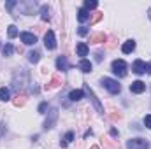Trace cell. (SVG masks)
I'll use <instances>...</instances> for the list:
<instances>
[{
  "mask_svg": "<svg viewBox=\"0 0 151 149\" xmlns=\"http://www.w3.org/2000/svg\"><path fill=\"white\" fill-rule=\"evenodd\" d=\"M106 40H107L106 34H93V35H90V42L91 44H100V42H106Z\"/></svg>",
  "mask_w": 151,
  "mask_h": 149,
  "instance_id": "4fadbf2b",
  "label": "cell"
},
{
  "mask_svg": "<svg viewBox=\"0 0 151 149\" xmlns=\"http://www.w3.org/2000/svg\"><path fill=\"white\" fill-rule=\"evenodd\" d=\"M127 148L128 149H150V144L144 139H130L127 142Z\"/></svg>",
  "mask_w": 151,
  "mask_h": 149,
  "instance_id": "3957f363",
  "label": "cell"
},
{
  "mask_svg": "<svg viewBox=\"0 0 151 149\" xmlns=\"http://www.w3.org/2000/svg\"><path fill=\"white\" fill-rule=\"evenodd\" d=\"M97 5H99V2H97V0H86V2H84V9H86V11L97 9Z\"/></svg>",
  "mask_w": 151,
  "mask_h": 149,
  "instance_id": "603a6c76",
  "label": "cell"
},
{
  "mask_svg": "<svg viewBox=\"0 0 151 149\" xmlns=\"http://www.w3.org/2000/svg\"><path fill=\"white\" fill-rule=\"evenodd\" d=\"M148 16H150V19H151V7L148 9Z\"/></svg>",
  "mask_w": 151,
  "mask_h": 149,
  "instance_id": "e575fe53",
  "label": "cell"
},
{
  "mask_svg": "<svg viewBox=\"0 0 151 149\" xmlns=\"http://www.w3.org/2000/svg\"><path fill=\"white\" fill-rule=\"evenodd\" d=\"M95 60H97V62H102V54H100V53H97V54H95Z\"/></svg>",
  "mask_w": 151,
  "mask_h": 149,
  "instance_id": "4dcf8cb0",
  "label": "cell"
},
{
  "mask_svg": "<svg viewBox=\"0 0 151 149\" xmlns=\"http://www.w3.org/2000/svg\"><path fill=\"white\" fill-rule=\"evenodd\" d=\"M88 18H90V14H88V11H86L84 7L77 11V19H79V23H84V21H86Z\"/></svg>",
  "mask_w": 151,
  "mask_h": 149,
  "instance_id": "e0dca14e",
  "label": "cell"
},
{
  "mask_svg": "<svg viewBox=\"0 0 151 149\" xmlns=\"http://www.w3.org/2000/svg\"><path fill=\"white\" fill-rule=\"evenodd\" d=\"M40 18H42L44 21H47V19L51 18V16H49V7H47V5H42V7H40Z\"/></svg>",
  "mask_w": 151,
  "mask_h": 149,
  "instance_id": "7402d4cb",
  "label": "cell"
},
{
  "mask_svg": "<svg viewBox=\"0 0 151 149\" xmlns=\"http://www.w3.org/2000/svg\"><path fill=\"white\" fill-rule=\"evenodd\" d=\"M134 49H135V40H132V39H130V40H127V42L121 46V51H123L125 54H130Z\"/></svg>",
  "mask_w": 151,
  "mask_h": 149,
  "instance_id": "8fae6325",
  "label": "cell"
},
{
  "mask_svg": "<svg viewBox=\"0 0 151 149\" xmlns=\"http://www.w3.org/2000/svg\"><path fill=\"white\" fill-rule=\"evenodd\" d=\"M102 16H104L102 12H95V14L91 16V19H90V25H95V23H99V21L102 19Z\"/></svg>",
  "mask_w": 151,
  "mask_h": 149,
  "instance_id": "d4e9b609",
  "label": "cell"
},
{
  "mask_svg": "<svg viewBox=\"0 0 151 149\" xmlns=\"http://www.w3.org/2000/svg\"><path fill=\"white\" fill-rule=\"evenodd\" d=\"M56 69L62 70V72H65V70L70 69V65H69V62H67V56H58V58H56Z\"/></svg>",
  "mask_w": 151,
  "mask_h": 149,
  "instance_id": "52a82bcc",
  "label": "cell"
},
{
  "mask_svg": "<svg viewBox=\"0 0 151 149\" xmlns=\"http://www.w3.org/2000/svg\"><path fill=\"white\" fill-rule=\"evenodd\" d=\"M62 84V75H55L47 84H46V90H55V88H58Z\"/></svg>",
  "mask_w": 151,
  "mask_h": 149,
  "instance_id": "7c38bea8",
  "label": "cell"
},
{
  "mask_svg": "<svg viewBox=\"0 0 151 149\" xmlns=\"http://www.w3.org/2000/svg\"><path fill=\"white\" fill-rule=\"evenodd\" d=\"M84 93H86V95H88V97H90V100H91V102H93V105H95V107H97V111L100 112V114H104V107H102V104H100V102H99V98H97V97H95V93H93V91H91V90H90V86H88V84H86V86H84Z\"/></svg>",
  "mask_w": 151,
  "mask_h": 149,
  "instance_id": "277c9868",
  "label": "cell"
},
{
  "mask_svg": "<svg viewBox=\"0 0 151 149\" xmlns=\"http://www.w3.org/2000/svg\"><path fill=\"white\" fill-rule=\"evenodd\" d=\"M14 5H16V2H7V4H5V7H7V9H12Z\"/></svg>",
  "mask_w": 151,
  "mask_h": 149,
  "instance_id": "f546056e",
  "label": "cell"
},
{
  "mask_svg": "<svg viewBox=\"0 0 151 149\" xmlns=\"http://www.w3.org/2000/svg\"><path fill=\"white\" fill-rule=\"evenodd\" d=\"M0 100H2V102L11 100V91H9V88H0Z\"/></svg>",
  "mask_w": 151,
  "mask_h": 149,
  "instance_id": "d6986e66",
  "label": "cell"
},
{
  "mask_svg": "<svg viewBox=\"0 0 151 149\" xmlns=\"http://www.w3.org/2000/svg\"><path fill=\"white\" fill-rule=\"evenodd\" d=\"M91 149H99V146H93V148H91Z\"/></svg>",
  "mask_w": 151,
  "mask_h": 149,
  "instance_id": "d590c367",
  "label": "cell"
},
{
  "mask_svg": "<svg viewBox=\"0 0 151 149\" xmlns=\"http://www.w3.org/2000/svg\"><path fill=\"white\" fill-rule=\"evenodd\" d=\"M132 70H134L137 75L144 74V72H146V63H144L142 60H135V62H134V65H132Z\"/></svg>",
  "mask_w": 151,
  "mask_h": 149,
  "instance_id": "9c48e42d",
  "label": "cell"
},
{
  "mask_svg": "<svg viewBox=\"0 0 151 149\" xmlns=\"http://www.w3.org/2000/svg\"><path fill=\"white\" fill-rule=\"evenodd\" d=\"M111 67H113V72L118 75V77H125V75H127V63H125L123 60H114Z\"/></svg>",
  "mask_w": 151,
  "mask_h": 149,
  "instance_id": "7a4b0ae2",
  "label": "cell"
},
{
  "mask_svg": "<svg viewBox=\"0 0 151 149\" xmlns=\"http://www.w3.org/2000/svg\"><path fill=\"white\" fill-rule=\"evenodd\" d=\"M144 125H146V128H151V114L144 116Z\"/></svg>",
  "mask_w": 151,
  "mask_h": 149,
  "instance_id": "f1b7e54d",
  "label": "cell"
},
{
  "mask_svg": "<svg viewBox=\"0 0 151 149\" xmlns=\"http://www.w3.org/2000/svg\"><path fill=\"white\" fill-rule=\"evenodd\" d=\"M12 104H14L16 107H21V105H25V104H27V95H18V97L12 100Z\"/></svg>",
  "mask_w": 151,
  "mask_h": 149,
  "instance_id": "ac0fdd59",
  "label": "cell"
},
{
  "mask_svg": "<svg viewBox=\"0 0 151 149\" xmlns=\"http://www.w3.org/2000/svg\"><path fill=\"white\" fill-rule=\"evenodd\" d=\"M2 53H4V56H11V54L14 53V47H12V44H5V47L2 49Z\"/></svg>",
  "mask_w": 151,
  "mask_h": 149,
  "instance_id": "cb8c5ba5",
  "label": "cell"
},
{
  "mask_svg": "<svg viewBox=\"0 0 151 149\" xmlns=\"http://www.w3.org/2000/svg\"><path fill=\"white\" fill-rule=\"evenodd\" d=\"M130 91H132V93H135V95H139V93L146 91V84H144L142 81H135V82H132V84H130Z\"/></svg>",
  "mask_w": 151,
  "mask_h": 149,
  "instance_id": "ba28073f",
  "label": "cell"
},
{
  "mask_svg": "<svg viewBox=\"0 0 151 149\" xmlns=\"http://www.w3.org/2000/svg\"><path fill=\"white\" fill-rule=\"evenodd\" d=\"M56 119H58V109H51V111H49V116H47L46 121H44V128H46V130L53 128L55 123H56Z\"/></svg>",
  "mask_w": 151,
  "mask_h": 149,
  "instance_id": "5b68a950",
  "label": "cell"
},
{
  "mask_svg": "<svg viewBox=\"0 0 151 149\" xmlns=\"http://www.w3.org/2000/svg\"><path fill=\"white\" fill-rule=\"evenodd\" d=\"M79 69H81L84 74H88V72H91L93 65H91V62H88V60H81V62H79Z\"/></svg>",
  "mask_w": 151,
  "mask_h": 149,
  "instance_id": "9a60e30c",
  "label": "cell"
},
{
  "mask_svg": "<svg viewBox=\"0 0 151 149\" xmlns=\"http://www.w3.org/2000/svg\"><path fill=\"white\" fill-rule=\"evenodd\" d=\"M100 82H102V86H104V88H106L109 93H113V95H118V93L121 91V86L118 84V81H116V79H111V77H104Z\"/></svg>",
  "mask_w": 151,
  "mask_h": 149,
  "instance_id": "6da1fadb",
  "label": "cell"
},
{
  "mask_svg": "<svg viewBox=\"0 0 151 149\" xmlns=\"http://www.w3.org/2000/svg\"><path fill=\"white\" fill-rule=\"evenodd\" d=\"M77 54L84 60V56H88V46L84 44V42H79L77 44Z\"/></svg>",
  "mask_w": 151,
  "mask_h": 149,
  "instance_id": "2e32d148",
  "label": "cell"
},
{
  "mask_svg": "<svg viewBox=\"0 0 151 149\" xmlns=\"http://www.w3.org/2000/svg\"><path fill=\"white\" fill-rule=\"evenodd\" d=\"M111 117H113V119H119V117H121V114H111Z\"/></svg>",
  "mask_w": 151,
  "mask_h": 149,
  "instance_id": "d6a6232c",
  "label": "cell"
},
{
  "mask_svg": "<svg viewBox=\"0 0 151 149\" xmlns=\"http://www.w3.org/2000/svg\"><path fill=\"white\" fill-rule=\"evenodd\" d=\"M44 46H46V49H55L56 47V39H55V34L51 30H47L46 35H44Z\"/></svg>",
  "mask_w": 151,
  "mask_h": 149,
  "instance_id": "8992f818",
  "label": "cell"
},
{
  "mask_svg": "<svg viewBox=\"0 0 151 149\" xmlns=\"http://www.w3.org/2000/svg\"><path fill=\"white\" fill-rule=\"evenodd\" d=\"M84 97V91L83 90H72L70 93H69V98L72 100V102H77V100H81Z\"/></svg>",
  "mask_w": 151,
  "mask_h": 149,
  "instance_id": "5bb4252c",
  "label": "cell"
},
{
  "mask_svg": "<svg viewBox=\"0 0 151 149\" xmlns=\"http://www.w3.org/2000/svg\"><path fill=\"white\" fill-rule=\"evenodd\" d=\"M28 60H30V63H37L40 60V53L39 51H30L28 53Z\"/></svg>",
  "mask_w": 151,
  "mask_h": 149,
  "instance_id": "44dd1931",
  "label": "cell"
},
{
  "mask_svg": "<svg viewBox=\"0 0 151 149\" xmlns=\"http://www.w3.org/2000/svg\"><path fill=\"white\" fill-rule=\"evenodd\" d=\"M7 34H9V37H11V39L18 37V28H16L14 25H11V27H9V30H7Z\"/></svg>",
  "mask_w": 151,
  "mask_h": 149,
  "instance_id": "484cf974",
  "label": "cell"
},
{
  "mask_svg": "<svg viewBox=\"0 0 151 149\" xmlns=\"http://www.w3.org/2000/svg\"><path fill=\"white\" fill-rule=\"evenodd\" d=\"M111 135H113V137L118 135V130H116V128H111Z\"/></svg>",
  "mask_w": 151,
  "mask_h": 149,
  "instance_id": "1f68e13d",
  "label": "cell"
},
{
  "mask_svg": "<svg viewBox=\"0 0 151 149\" xmlns=\"http://www.w3.org/2000/svg\"><path fill=\"white\" fill-rule=\"evenodd\" d=\"M46 111H47V102H42V104L39 105V112H40V114H46Z\"/></svg>",
  "mask_w": 151,
  "mask_h": 149,
  "instance_id": "4316f807",
  "label": "cell"
},
{
  "mask_svg": "<svg viewBox=\"0 0 151 149\" xmlns=\"http://www.w3.org/2000/svg\"><path fill=\"white\" fill-rule=\"evenodd\" d=\"M21 40H23V44H27V46H34V44L37 42V37H35L34 34H30V32H23V34H21Z\"/></svg>",
  "mask_w": 151,
  "mask_h": 149,
  "instance_id": "30bf717a",
  "label": "cell"
},
{
  "mask_svg": "<svg viewBox=\"0 0 151 149\" xmlns=\"http://www.w3.org/2000/svg\"><path fill=\"white\" fill-rule=\"evenodd\" d=\"M77 34H79L81 37H84V35H88V28H86V27H79V30H77Z\"/></svg>",
  "mask_w": 151,
  "mask_h": 149,
  "instance_id": "83f0119b",
  "label": "cell"
},
{
  "mask_svg": "<svg viewBox=\"0 0 151 149\" xmlns=\"http://www.w3.org/2000/svg\"><path fill=\"white\" fill-rule=\"evenodd\" d=\"M146 72H148V74H151V63H148V65H146Z\"/></svg>",
  "mask_w": 151,
  "mask_h": 149,
  "instance_id": "836d02e7",
  "label": "cell"
},
{
  "mask_svg": "<svg viewBox=\"0 0 151 149\" xmlns=\"http://www.w3.org/2000/svg\"><path fill=\"white\" fill-rule=\"evenodd\" d=\"M72 139H74V133H72V132H67L65 137H63V140H60V146H62V148H67V144H69Z\"/></svg>",
  "mask_w": 151,
  "mask_h": 149,
  "instance_id": "ffe728a7",
  "label": "cell"
}]
</instances>
